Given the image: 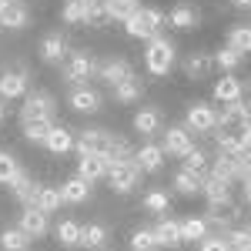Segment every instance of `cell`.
Returning a JSON list of instances; mask_svg holds the SVG:
<instances>
[{
    "label": "cell",
    "mask_w": 251,
    "mask_h": 251,
    "mask_svg": "<svg viewBox=\"0 0 251 251\" xmlns=\"http://www.w3.org/2000/svg\"><path fill=\"white\" fill-rule=\"evenodd\" d=\"M67 104H71L74 111H80V114H94V111H100V94H97L94 87L80 84V87H74V91H71Z\"/></svg>",
    "instance_id": "obj_12"
},
{
    "label": "cell",
    "mask_w": 251,
    "mask_h": 251,
    "mask_svg": "<svg viewBox=\"0 0 251 251\" xmlns=\"http://www.w3.org/2000/svg\"><path fill=\"white\" fill-rule=\"evenodd\" d=\"M44 148H47L50 154H67V151L74 148V137H71V131H67L64 124H54V127L47 131V137H44Z\"/></svg>",
    "instance_id": "obj_20"
},
{
    "label": "cell",
    "mask_w": 251,
    "mask_h": 251,
    "mask_svg": "<svg viewBox=\"0 0 251 251\" xmlns=\"http://www.w3.org/2000/svg\"><path fill=\"white\" fill-rule=\"evenodd\" d=\"M214 100L218 104H231V100H241V94H245V87H241V80L231 77V74H225L221 80H214Z\"/></svg>",
    "instance_id": "obj_18"
},
{
    "label": "cell",
    "mask_w": 251,
    "mask_h": 251,
    "mask_svg": "<svg viewBox=\"0 0 251 251\" xmlns=\"http://www.w3.org/2000/svg\"><path fill=\"white\" fill-rule=\"evenodd\" d=\"M104 241H107L104 225H80V248L97 251V248H104Z\"/></svg>",
    "instance_id": "obj_26"
},
{
    "label": "cell",
    "mask_w": 251,
    "mask_h": 251,
    "mask_svg": "<svg viewBox=\"0 0 251 251\" xmlns=\"http://www.w3.org/2000/svg\"><path fill=\"white\" fill-rule=\"evenodd\" d=\"M7 188L14 191V198H17V201L24 204V208L37 204V184H34V177H30V174L24 171V168H20V171L14 174V181H10Z\"/></svg>",
    "instance_id": "obj_11"
},
{
    "label": "cell",
    "mask_w": 251,
    "mask_h": 251,
    "mask_svg": "<svg viewBox=\"0 0 251 251\" xmlns=\"http://www.w3.org/2000/svg\"><path fill=\"white\" fill-rule=\"evenodd\" d=\"M181 234H184V241H201L208 234V221L204 218H184L181 221Z\"/></svg>",
    "instance_id": "obj_41"
},
{
    "label": "cell",
    "mask_w": 251,
    "mask_h": 251,
    "mask_svg": "<svg viewBox=\"0 0 251 251\" xmlns=\"http://www.w3.org/2000/svg\"><path fill=\"white\" fill-rule=\"evenodd\" d=\"M60 191H64V201H67V204H84V201L91 198V181H84L80 174H74L71 181H64Z\"/></svg>",
    "instance_id": "obj_24"
},
{
    "label": "cell",
    "mask_w": 251,
    "mask_h": 251,
    "mask_svg": "<svg viewBox=\"0 0 251 251\" xmlns=\"http://www.w3.org/2000/svg\"><path fill=\"white\" fill-rule=\"evenodd\" d=\"M211 174H214V177H221V181H228V184H231L234 177H238V164H234V157L221 151V154L214 157V164H211Z\"/></svg>",
    "instance_id": "obj_33"
},
{
    "label": "cell",
    "mask_w": 251,
    "mask_h": 251,
    "mask_svg": "<svg viewBox=\"0 0 251 251\" xmlns=\"http://www.w3.org/2000/svg\"><path fill=\"white\" fill-rule=\"evenodd\" d=\"M64 54H67V37H64L60 30L47 34V37H44V44H40V57L47 60V64H60V60H64Z\"/></svg>",
    "instance_id": "obj_19"
},
{
    "label": "cell",
    "mask_w": 251,
    "mask_h": 251,
    "mask_svg": "<svg viewBox=\"0 0 251 251\" xmlns=\"http://www.w3.org/2000/svg\"><path fill=\"white\" fill-rule=\"evenodd\" d=\"M168 20H171V27H177V30H191V27H198V10H194L191 3H177L171 14H168Z\"/></svg>",
    "instance_id": "obj_27"
},
{
    "label": "cell",
    "mask_w": 251,
    "mask_h": 251,
    "mask_svg": "<svg viewBox=\"0 0 251 251\" xmlns=\"http://www.w3.org/2000/svg\"><path fill=\"white\" fill-rule=\"evenodd\" d=\"M154 248H161L154 238V228H137L131 234V251H154Z\"/></svg>",
    "instance_id": "obj_40"
},
{
    "label": "cell",
    "mask_w": 251,
    "mask_h": 251,
    "mask_svg": "<svg viewBox=\"0 0 251 251\" xmlns=\"http://www.w3.org/2000/svg\"><path fill=\"white\" fill-rule=\"evenodd\" d=\"M168 208H171L168 191H148L144 194V211L148 214H168Z\"/></svg>",
    "instance_id": "obj_38"
},
{
    "label": "cell",
    "mask_w": 251,
    "mask_h": 251,
    "mask_svg": "<svg viewBox=\"0 0 251 251\" xmlns=\"http://www.w3.org/2000/svg\"><path fill=\"white\" fill-rule=\"evenodd\" d=\"M111 14H107V0H84V24H91V27H100V24H107Z\"/></svg>",
    "instance_id": "obj_29"
},
{
    "label": "cell",
    "mask_w": 251,
    "mask_h": 251,
    "mask_svg": "<svg viewBox=\"0 0 251 251\" xmlns=\"http://www.w3.org/2000/svg\"><path fill=\"white\" fill-rule=\"evenodd\" d=\"M64 24H84V0H67L64 3Z\"/></svg>",
    "instance_id": "obj_46"
},
{
    "label": "cell",
    "mask_w": 251,
    "mask_h": 251,
    "mask_svg": "<svg viewBox=\"0 0 251 251\" xmlns=\"http://www.w3.org/2000/svg\"><path fill=\"white\" fill-rule=\"evenodd\" d=\"M211 64L214 60L208 57V54H188V60H184V74H188V77H201V74H208Z\"/></svg>",
    "instance_id": "obj_42"
},
{
    "label": "cell",
    "mask_w": 251,
    "mask_h": 251,
    "mask_svg": "<svg viewBox=\"0 0 251 251\" xmlns=\"http://www.w3.org/2000/svg\"><path fill=\"white\" fill-rule=\"evenodd\" d=\"M91 74H97V60L91 57L87 50L71 54V60L64 64V80H67V84H74V87L87 84V80H91Z\"/></svg>",
    "instance_id": "obj_6"
},
{
    "label": "cell",
    "mask_w": 251,
    "mask_h": 251,
    "mask_svg": "<svg viewBox=\"0 0 251 251\" xmlns=\"http://www.w3.org/2000/svg\"><path fill=\"white\" fill-rule=\"evenodd\" d=\"M3 3H7V0H0V7H3Z\"/></svg>",
    "instance_id": "obj_53"
},
{
    "label": "cell",
    "mask_w": 251,
    "mask_h": 251,
    "mask_svg": "<svg viewBox=\"0 0 251 251\" xmlns=\"http://www.w3.org/2000/svg\"><path fill=\"white\" fill-rule=\"evenodd\" d=\"M245 201L251 204V177H245Z\"/></svg>",
    "instance_id": "obj_51"
},
{
    "label": "cell",
    "mask_w": 251,
    "mask_h": 251,
    "mask_svg": "<svg viewBox=\"0 0 251 251\" xmlns=\"http://www.w3.org/2000/svg\"><path fill=\"white\" fill-rule=\"evenodd\" d=\"M27 94V71H3L0 74V97L14 100Z\"/></svg>",
    "instance_id": "obj_15"
},
{
    "label": "cell",
    "mask_w": 251,
    "mask_h": 251,
    "mask_svg": "<svg viewBox=\"0 0 251 251\" xmlns=\"http://www.w3.org/2000/svg\"><path fill=\"white\" fill-rule=\"evenodd\" d=\"M234 3H238V7H251V0H234Z\"/></svg>",
    "instance_id": "obj_52"
},
{
    "label": "cell",
    "mask_w": 251,
    "mask_h": 251,
    "mask_svg": "<svg viewBox=\"0 0 251 251\" xmlns=\"http://www.w3.org/2000/svg\"><path fill=\"white\" fill-rule=\"evenodd\" d=\"M57 238L64 248H80V225L77 221H60L57 225Z\"/></svg>",
    "instance_id": "obj_37"
},
{
    "label": "cell",
    "mask_w": 251,
    "mask_h": 251,
    "mask_svg": "<svg viewBox=\"0 0 251 251\" xmlns=\"http://www.w3.org/2000/svg\"><path fill=\"white\" fill-rule=\"evenodd\" d=\"M20 171L17 157L10 154V151H0V184H10L14 181V174Z\"/></svg>",
    "instance_id": "obj_43"
},
{
    "label": "cell",
    "mask_w": 251,
    "mask_h": 251,
    "mask_svg": "<svg viewBox=\"0 0 251 251\" xmlns=\"http://www.w3.org/2000/svg\"><path fill=\"white\" fill-rule=\"evenodd\" d=\"M30 241H34V238H30V234L24 231V228H7V231L0 234V248L3 251H27L30 248Z\"/></svg>",
    "instance_id": "obj_25"
},
{
    "label": "cell",
    "mask_w": 251,
    "mask_h": 251,
    "mask_svg": "<svg viewBox=\"0 0 251 251\" xmlns=\"http://www.w3.org/2000/svg\"><path fill=\"white\" fill-rule=\"evenodd\" d=\"M161 124H164V121H161V111H157V107H141V111L134 114V131H137V134H144V137L157 134Z\"/></svg>",
    "instance_id": "obj_23"
},
{
    "label": "cell",
    "mask_w": 251,
    "mask_h": 251,
    "mask_svg": "<svg viewBox=\"0 0 251 251\" xmlns=\"http://www.w3.org/2000/svg\"><path fill=\"white\" fill-rule=\"evenodd\" d=\"M201 184H204V174H194V171H188V168H181V171L174 174V188L181 194H198Z\"/></svg>",
    "instance_id": "obj_30"
},
{
    "label": "cell",
    "mask_w": 251,
    "mask_h": 251,
    "mask_svg": "<svg viewBox=\"0 0 251 251\" xmlns=\"http://www.w3.org/2000/svg\"><path fill=\"white\" fill-rule=\"evenodd\" d=\"M144 67L154 74V77H164L174 67V44L168 37H151L148 40V50H144Z\"/></svg>",
    "instance_id": "obj_2"
},
{
    "label": "cell",
    "mask_w": 251,
    "mask_h": 251,
    "mask_svg": "<svg viewBox=\"0 0 251 251\" xmlns=\"http://www.w3.org/2000/svg\"><path fill=\"white\" fill-rule=\"evenodd\" d=\"M134 161H137V168H141V174H154V171H161V164H164V148L144 141V148L134 151Z\"/></svg>",
    "instance_id": "obj_13"
},
{
    "label": "cell",
    "mask_w": 251,
    "mask_h": 251,
    "mask_svg": "<svg viewBox=\"0 0 251 251\" xmlns=\"http://www.w3.org/2000/svg\"><path fill=\"white\" fill-rule=\"evenodd\" d=\"M234 218H238V208H231V201L228 204H211V211H208V225H234Z\"/></svg>",
    "instance_id": "obj_39"
},
{
    "label": "cell",
    "mask_w": 251,
    "mask_h": 251,
    "mask_svg": "<svg viewBox=\"0 0 251 251\" xmlns=\"http://www.w3.org/2000/svg\"><path fill=\"white\" fill-rule=\"evenodd\" d=\"M3 121H7V100L0 97V124H3Z\"/></svg>",
    "instance_id": "obj_50"
},
{
    "label": "cell",
    "mask_w": 251,
    "mask_h": 251,
    "mask_svg": "<svg viewBox=\"0 0 251 251\" xmlns=\"http://www.w3.org/2000/svg\"><path fill=\"white\" fill-rule=\"evenodd\" d=\"M114 97H117V104H134V100H141V80L131 74L127 80L114 84Z\"/></svg>",
    "instance_id": "obj_31"
},
{
    "label": "cell",
    "mask_w": 251,
    "mask_h": 251,
    "mask_svg": "<svg viewBox=\"0 0 251 251\" xmlns=\"http://www.w3.org/2000/svg\"><path fill=\"white\" fill-rule=\"evenodd\" d=\"M184 127L191 131V134H208L218 127V111H214L211 104H204V100H198L188 107V117H184Z\"/></svg>",
    "instance_id": "obj_7"
},
{
    "label": "cell",
    "mask_w": 251,
    "mask_h": 251,
    "mask_svg": "<svg viewBox=\"0 0 251 251\" xmlns=\"http://www.w3.org/2000/svg\"><path fill=\"white\" fill-rule=\"evenodd\" d=\"M201 191H204V198H208V204H228V201H231V184L221 181V177H214V174L204 177Z\"/></svg>",
    "instance_id": "obj_22"
},
{
    "label": "cell",
    "mask_w": 251,
    "mask_h": 251,
    "mask_svg": "<svg viewBox=\"0 0 251 251\" xmlns=\"http://www.w3.org/2000/svg\"><path fill=\"white\" fill-rule=\"evenodd\" d=\"M60 204H64V191L60 188H37V208L47 214L60 211Z\"/></svg>",
    "instance_id": "obj_32"
},
{
    "label": "cell",
    "mask_w": 251,
    "mask_h": 251,
    "mask_svg": "<svg viewBox=\"0 0 251 251\" xmlns=\"http://www.w3.org/2000/svg\"><path fill=\"white\" fill-rule=\"evenodd\" d=\"M54 114H57V100L47 91H27L24 94L20 124H27V121H54Z\"/></svg>",
    "instance_id": "obj_3"
},
{
    "label": "cell",
    "mask_w": 251,
    "mask_h": 251,
    "mask_svg": "<svg viewBox=\"0 0 251 251\" xmlns=\"http://www.w3.org/2000/svg\"><path fill=\"white\" fill-rule=\"evenodd\" d=\"M184 168H188V171H194V174H204V168H208L204 151H198V148H194V151H188V154H184Z\"/></svg>",
    "instance_id": "obj_47"
},
{
    "label": "cell",
    "mask_w": 251,
    "mask_h": 251,
    "mask_svg": "<svg viewBox=\"0 0 251 251\" xmlns=\"http://www.w3.org/2000/svg\"><path fill=\"white\" fill-rule=\"evenodd\" d=\"M241 60H245V54H238L234 47H221L218 54H214V64L225 71V74H231V71H238L241 67Z\"/></svg>",
    "instance_id": "obj_35"
},
{
    "label": "cell",
    "mask_w": 251,
    "mask_h": 251,
    "mask_svg": "<svg viewBox=\"0 0 251 251\" xmlns=\"http://www.w3.org/2000/svg\"><path fill=\"white\" fill-rule=\"evenodd\" d=\"M214 141H218V148H221L225 154H231V157H238L241 151H248V148L241 144L238 131H221V134H214Z\"/></svg>",
    "instance_id": "obj_36"
},
{
    "label": "cell",
    "mask_w": 251,
    "mask_h": 251,
    "mask_svg": "<svg viewBox=\"0 0 251 251\" xmlns=\"http://www.w3.org/2000/svg\"><path fill=\"white\" fill-rule=\"evenodd\" d=\"M137 10H141V3L137 0H107V14H111V20H124L127 17H134Z\"/></svg>",
    "instance_id": "obj_34"
},
{
    "label": "cell",
    "mask_w": 251,
    "mask_h": 251,
    "mask_svg": "<svg viewBox=\"0 0 251 251\" xmlns=\"http://www.w3.org/2000/svg\"><path fill=\"white\" fill-rule=\"evenodd\" d=\"M30 24V10L20 3V0H7L3 7H0V27H7V30H24Z\"/></svg>",
    "instance_id": "obj_10"
},
{
    "label": "cell",
    "mask_w": 251,
    "mask_h": 251,
    "mask_svg": "<svg viewBox=\"0 0 251 251\" xmlns=\"http://www.w3.org/2000/svg\"><path fill=\"white\" fill-rule=\"evenodd\" d=\"M251 121V107L245 100H231L225 111H218V131H231V127H241Z\"/></svg>",
    "instance_id": "obj_8"
},
{
    "label": "cell",
    "mask_w": 251,
    "mask_h": 251,
    "mask_svg": "<svg viewBox=\"0 0 251 251\" xmlns=\"http://www.w3.org/2000/svg\"><path fill=\"white\" fill-rule=\"evenodd\" d=\"M164 154H174V157H184L188 151H194V134L188 127H171L168 134H164Z\"/></svg>",
    "instance_id": "obj_9"
},
{
    "label": "cell",
    "mask_w": 251,
    "mask_h": 251,
    "mask_svg": "<svg viewBox=\"0 0 251 251\" xmlns=\"http://www.w3.org/2000/svg\"><path fill=\"white\" fill-rule=\"evenodd\" d=\"M201 251H234V248L228 245L225 234H204L201 238Z\"/></svg>",
    "instance_id": "obj_48"
},
{
    "label": "cell",
    "mask_w": 251,
    "mask_h": 251,
    "mask_svg": "<svg viewBox=\"0 0 251 251\" xmlns=\"http://www.w3.org/2000/svg\"><path fill=\"white\" fill-rule=\"evenodd\" d=\"M238 137H241V144H245V148L251 151V121H248V124H241V127H238Z\"/></svg>",
    "instance_id": "obj_49"
},
{
    "label": "cell",
    "mask_w": 251,
    "mask_h": 251,
    "mask_svg": "<svg viewBox=\"0 0 251 251\" xmlns=\"http://www.w3.org/2000/svg\"><path fill=\"white\" fill-rule=\"evenodd\" d=\"M54 127V121H27L24 124V137L27 141H40L44 144V137H47V131Z\"/></svg>",
    "instance_id": "obj_44"
},
{
    "label": "cell",
    "mask_w": 251,
    "mask_h": 251,
    "mask_svg": "<svg viewBox=\"0 0 251 251\" xmlns=\"http://www.w3.org/2000/svg\"><path fill=\"white\" fill-rule=\"evenodd\" d=\"M97 74H100V80L104 84H121V80H127L134 71H131V64L127 60H121V57H111V60H104V64H97Z\"/></svg>",
    "instance_id": "obj_17"
},
{
    "label": "cell",
    "mask_w": 251,
    "mask_h": 251,
    "mask_svg": "<svg viewBox=\"0 0 251 251\" xmlns=\"http://www.w3.org/2000/svg\"><path fill=\"white\" fill-rule=\"evenodd\" d=\"M114 144H117V134H107V131H84L77 137V154L87 157V154H100L107 157V164L114 161Z\"/></svg>",
    "instance_id": "obj_4"
},
{
    "label": "cell",
    "mask_w": 251,
    "mask_h": 251,
    "mask_svg": "<svg viewBox=\"0 0 251 251\" xmlns=\"http://www.w3.org/2000/svg\"><path fill=\"white\" fill-rule=\"evenodd\" d=\"M154 238L161 248H177V245H184V234H181V221H174V218H161L154 225Z\"/></svg>",
    "instance_id": "obj_14"
},
{
    "label": "cell",
    "mask_w": 251,
    "mask_h": 251,
    "mask_svg": "<svg viewBox=\"0 0 251 251\" xmlns=\"http://www.w3.org/2000/svg\"><path fill=\"white\" fill-rule=\"evenodd\" d=\"M107 181H111V188L117 194H131L137 188V181H141V168H137V161H114L111 168H107Z\"/></svg>",
    "instance_id": "obj_5"
},
{
    "label": "cell",
    "mask_w": 251,
    "mask_h": 251,
    "mask_svg": "<svg viewBox=\"0 0 251 251\" xmlns=\"http://www.w3.org/2000/svg\"><path fill=\"white\" fill-rule=\"evenodd\" d=\"M164 20L168 17L157 7H141L134 17L124 20V30H127V37H134V40H151V37H157V30H161Z\"/></svg>",
    "instance_id": "obj_1"
},
{
    "label": "cell",
    "mask_w": 251,
    "mask_h": 251,
    "mask_svg": "<svg viewBox=\"0 0 251 251\" xmlns=\"http://www.w3.org/2000/svg\"><path fill=\"white\" fill-rule=\"evenodd\" d=\"M17 225L30 234V238H44V234H47V211H40L37 204H30V208H24V211H20Z\"/></svg>",
    "instance_id": "obj_16"
},
{
    "label": "cell",
    "mask_w": 251,
    "mask_h": 251,
    "mask_svg": "<svg viewBox=\"0 0 251 251\" xmlns=\"http://www.w3.org/2000/svg\"><path fill=\"white\" fill-rule=\"evenodd\" d=\"M107 157H100V154H87V157H80V164H77V174L84 177V181H100V177H107Z\"/></svg>",
    "instance_id": "obj_21"
},
{
    "label": "cell",
    "mask_w": 251,
    "mask_h": 251,
    "mask_svg": "<svg viewBox=\"0 0 251 251\" xmlns=\"http://www.w3.org/2000/svg\"><path fill=\"white\" fill-rule=\"evenodd\" d=\"M225 238L234 251H251V228H231Z\"/></svg>",
    "instance_id": "obj_45"
},
{
    "label": "cell",
    "mask_w": 251,
    "mask_h": 251,
    "mask_svg": "<svg viewBox=\"0 0 251 251\" xmlns=\"http://www.w3.org/2000/svg\"><path fill=\"white\" fill-rule=\"evenodd\" d=\"M228 47H234L238 54H251V24H234L228 30Z\"/></svg>",
    "instance_id": "obj_28"
}]
</instances>
